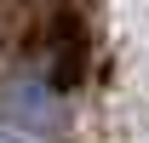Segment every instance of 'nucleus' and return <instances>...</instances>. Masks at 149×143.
<instances>
[{
    "mask_svg": "<svg viewBox=\"0 0 149 143\" xmlns=\"http://www.w3.org/2000/svg\"><path fill=\"white\" fill-rule=\"evenodd\" d=\"M0 115L23 132H40V137H57L69 132V103L63 92L52 86L46 69H12L0 74Z\"/></svg>",
    "mask_w": 149,
    "mask_h": 143,
    "instance_id": "1",
    "label": "nucleus"
},
{
    "mask_svg": "<svg viewBox=\"0 0 149 143\" xmlns=\"http://www.w3.org/2000/svg\"><path fill=\"white\" fill-rule=\"evenodd\" d=\"M40 57H46V74H52V86H74L80 69H86V29L74 12H57L46 29H40Z\"/></svg>",
    "mask_w": 149,
    "mask_h": 143,
    "instance_id": "2",
    "label": "nucleus"
},
{
    "mask_svg": "<svg viewBox=\"0 0 149 143\" xmlns=\"http://www.w3.org/2000/svg\"><path fill=\"white\" fill-rule=\"evenodd\" d=\"M0 143H29V137H12V132H0Z\"/></svg>",
    "mask_w": 149,
    "mask_h": 143,
    "instance_id": "3",
    "label": "nucleus"
}]
</instances>
